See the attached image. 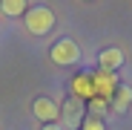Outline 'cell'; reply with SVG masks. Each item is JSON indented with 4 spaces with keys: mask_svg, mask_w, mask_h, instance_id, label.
<instances>
[{
    "mask_svg": "<svg viewBox=\"0 0 132 130\" xmlns=\"http://www.w3.org/2000/svg\"><path fill=\"white\" fill-rule=\"evenodd\" d=\"M72 93L78 101H92L95 98V87H92V75H86V72H78L72 78Z\"/></svg>",
    "mask_w": 132,
    "mask_h": 130,
    "instance_id": "52a82bcc",
    "label": "cell"
},
{
    "mask_svg": "<svg viewBox=\"0 0 132 130\" xmlns=\"http://www.w3.org/2000/svg\"><path fill=\"white\" fill-rule=\"evenodd\" d=\"M106 104H109V101H103V98H92V107L98 110V116H101V113L106 110Z\"/></svg>",
    "mask_w": 132,
    "mask_h": 130,
    "instance_id": "8fae6325",
    "label": "cell"
},
{
    "mask_svg": "<svg viewBox=\"0 0 132 130\" xmlns=\"http://www.w3.org/2000/svg\"><path fill=\"white\" fill-rule=\"evenodd\" d=\"M60 119L66 121V127H69V130L80 127V124H83V101H78L75 95L66 98L63 107H60Z\"/></svg>",
    "mask_w": 132,
    "mask_h": 130,
    "instance_id": "5b68a950",
    "label": "cell"
},
{
    "mask_svg": "<svg viewBox=\"0 0 132 130\" xmlns=\"http://www.w3.org/2000/svg\"><path fill=\"white\" fill-rule=\"evenodd\" d=\"M80 130H106V127H103V121H101L98 116H92V119H83Z\"/></svg>",
    "mask_w": 132,
    "mask_h": 130,
    "instance_id": "30bf717a",
    "label": "cell"
},
{
    "mask_svg": "<svg viewBox=\"0 0 132 130\" xmlns=\"http://www.w3.org/2000/svg\"><path fill=\"white\" fill-rule=\"evenodd\" d=\"M129 104H132V90L121 84V87H118V93H115V98H112V107H115L118 113H126V110H129Z\"/></svg>",
    "mask_w": 132,
    "mask_h": 130,
    "instance_id": "9c48e42d",
    "label": "cell"
},
{
    "mask_svg": "<svg viewBox=\"0 0 132 130\" xmlns=\"http://www.w3.org/2000/svg\"><path fill=\"white\" fill-rule=\"evenodd\" d=\"M43 130H63L60 124H43Z\"/></svg>",
    "mask_w": 132,
    "mask_h": 130,
    "instance_id": "7c38bea8",
    "label": "cell"
},
{
    "mask_svg": "<svg viewBox=\"0 0 132 130\" xmlns=\"http://www.w3.org/2000/svg\"><path fill=\"white\" fill-rule=\"evenodd\" d=\"M92 87H95V98L112 101L121 84H118L115 72H103V70H98V72H92Z\"/></svg>",
    "mask_w": 132,
    "mask_h": 130,
    "instance_id": "3957f363",
    "label": "cell"
},
{
    "mask_svg": "<svg viewBox=\"0 0 132 130\" xmlns=\"http://www.w3.org/2000/svg\"><path fill=\"white\" fill-rule=\"evenodd\" d=\"M32 110H35V116H37L43 124H57V119H60V104L52 101V98H46V95L35 98Z\"/></svg>",
    "mask_w": 132,
    "mask_h": 130,
    "instance_id": "277c9868",
    "label": "cell"
},
{
    "mask_svg": "<svg viewBox=\"0 0 132 130\" xmlns=\"http://www.w3.org/2000/svg\"><path fill=\"white\" fill-rule=\"evenodd\" d=\"M123 61H126V55H123L121 46H109V49H103V52L98 55V67H101L103 72H115V70L123 67Z\"/></svg>",
    "mask_w": 132,
    "mask_h": 130,
    "instance_id": "8992f818",
    "label": "cell"
},
{
    "mask_svg": "<svg viewBox=\"0 0 132 130\" xmlns=\"http://www.w3.org/2000/svg\"><path fill=\"white\" fill-rule=\"evenodd\" d=\"M0 12L9 15V17H20V15L29 12V3L26 0H3V3H0Z\"/></svg>",
    "mask_w": 132,
    "mask_h": 130,
    "instance_id": "ba28073f",
    "label": "cell"
},
{
    "mask_svg": "<svg viewBox=\"0 0 132 130\" xmlns=\"http://www.w3.org/2000/svg\"><path fill=\"white\" fill-rule=\"evenodd\" d=\"M49 55H52V64H57V67H75V64L80 61V46L72 38H60L52 46Z\"/></svg>",
    "mask_w": 132,
    "mask_h": 130,
    "instance_id": "7a4b0ae2",
    "label": "cell"
},
{
    "mask_svg": "<svg viewBox=\"0 0 132 130\" xmlns=\"http://www.w3.org/2000/svg\"><path fill=\"white\" fill-rule=\"evenodd\" d=\"M23 26L32 32V35H46L55 29V12L49 6H29V12L23 15Z\"/></svg>",
    "mask_w": 132,
    "mask_h": 130,
    "instance_id": "6da1fadb",
    "label": "cell"
}]
</instances>
